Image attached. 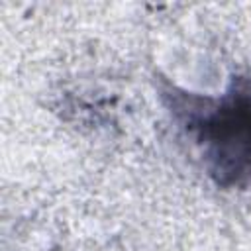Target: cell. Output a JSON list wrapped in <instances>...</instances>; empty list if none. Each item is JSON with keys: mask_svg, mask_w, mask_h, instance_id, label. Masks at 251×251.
<instances>
[{"mask_svg": "<svg viewBox=\"0 0 251 251\" xmlns=\"http://www.w3.org/2000/svg\"><path fill=\"white\" fill-rule=\"evenodd\" d=\"M161 96L220 188L251 184V76H233L220 96L171 84L161 88Z\"/></svg>", "mask_w": 251, "mask_h": 251, "instance_id": "cell-1", "label": "cell"}]
</instances>
